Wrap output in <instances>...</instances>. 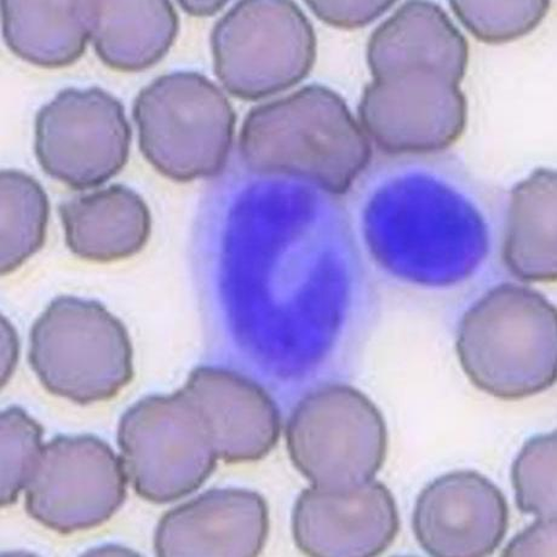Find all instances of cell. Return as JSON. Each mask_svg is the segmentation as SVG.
<instances>
[{
	"mask_svg": "<svg viewBox=\"0 0 557 557\" xmlns=\"http://www.w3.org/2000/svg\"><path fill=\"white\" fill-rule=\"evenodd\" d=\"M469 45L444 10L409 2L373 32L368 46L372 83L359 114L384 152H442L462 137L468 104L459 84Z\"/></svg>",
	"mask_w": 557,
	"mask_h": 557,
	"instance_id": "obj_1",
	"label": "cell"
},
{
	"mask_svg": "<svg viewBox=\"0 0 557 557\" xmlns=\"http://www.w3.org/2000/svg\"><path fill=\"white\" fill-rule=\"evenodd\" d=\"M239 148L252 173L302 178L335 196L355 185L372 157L346 101L315 84L255 107L243 123Z\"/></svg>",
	"mask_w": 557,
	"mask_h": 557,
	"instance_id": "obj_2",
	"label": "cell"
},
{
	"mask_svg": "<svg viewBox=\"0 0 557 557\" xmlns=\"http://www.w3.org/2000/svg\"><path fill=\"white\" fill-rule=\"evenodd\" d=\"M456 349L480 391L502 400L530 398L557 380V310L533 288L502 284L467 310Z\"/></svg>",
	"mask_w": 557,
	"mask_h": 557,
	"instance_id": "obj_3",
	"label": "cell"
},
{
	"mask_svg": "<svg viewBox=\"0 0 557 557\" xmlns=\"http://www.w3.org/2000/svg\"><path fill=\"white\" fill-rule=\"evenodd\" d=\"M141 152L158 173L177 182L216 176L227 165L237 114L202 74H165L134 103Z\"/></svg>",
	"mask_w": 557,
	"mask_h": 557,
	"instance_id": "obj_4",
	"label": "cell"
},
{
	"mask_svg": "<svg viewBox=\"0 0 557 557\" xmlns=\"http://www.w3.org/2000/svg\"><path fill=\"white\" fill-rule=\"evenodd\" d=\"M29 363L49 393L74 404L111 400L134 377V351L120 319L99 302L59 297L30 331Z\"/></svg>",
	"mask_w": 557,
	"mask_h": 557,
	"instance_id": "obj_5",
	"label": "cell"
},
{
	"mask_svg": "<svg viewBox=\"0 0 557 557\" xmlns=\"http://www.w3.org/2000/svg\"><path fill=\"white\" fill-rule=\"evenodd\" d=\"M288 455L312 486L359 487L382 469L388 432L379 407L346 384H329L298 403L286 426Z\"/></svg>",
	"mask_w": 557,
	"mask_h": 557,
	"instance_id": "obj_6",
	"label": "cell"
},
{
	"mask_svg": "<svg viewBox=\"0 0 557 557\" xmlns=\"http://www.w3.org/2000/svg\"><path fill=\"white\" fill-rule=\"evenodd\" d=\"M215 73L230 94L256 101L295 87L317 60L312 24L294 2L245 0L213 28Z\"/></svg>",
	"mask_w": 557,
	"mask_h": 557,
	"instance_id": "obj_7",
	"label": "cell"
},
{
	"mask_svg": "<svg viewBox=\"0 0 557 557\" xmlns=\"http://www.w3.org/2000/svg\"><path fill=\"white\" fill-rule=\"evenodd\" d=\"M117 445L136 494L157 505L196 492L218 466L207 422L184 388L132 406L117 428Z\"/></svg>",
	"mask_w": 557,
	"mask_h": 557,
	"instance_id": "obj_8",
	"label": "cell"
},
{
	"mask_svg": "<svg viewBox=\"0 0 557 557\" xmlns=\"http://www.w3.org/2000/svg\"><path fill=\"white\" fill-rule=\"evenodd\" d=\"M131 144L122 102L101 88L64 89L36 117L40 166L74 189L101 186L121 173Z\"/></svg>",
	"mask_w": 557,
	"mask_h": 557,
	"instance_id": "obj_9",
	"label": "cell"
},
{
	"mask_svg": "<svg viewBox=\"0 0 557 557\" xmlns=\"http://www.w3.org/2000/svg\"><path fill=\"white\" fill-rule=\"evenodd\" d=\"M127 480L122 457L101 438L58 436L42 447L25 488L26 509L52 531H88L120 510Z\"/></svg>",
	"mask_w": 557,
	"mask_h": 557,
	"instance_id": "obj_10",
	"label": "cell"
},
{
	"mask_svg": "<svg viewBox=\"0 0 557 557\" xmlns=\"http://www.w3.org/2000/svg\"><path fill=\"white\" fill-rule=\"evenodd\" d=\"M412 523L417 542L432 556H488L506 537L509 506L486 476L478 471H454L421 492Z\"/></svg>",
	"mask_w": 557,
	"mask_h": 557,
	"instance_id": "obj_11",
	"label": "cell"
},
{
	"mask_svg": "<svg viewBox=\"0 0 557 557\" xmlns=\"http://www.w3.org/2000/svg\"><path fill=\"white\" fill-rule=\"evenodd\" d=\"M399 530L392 492L373 480L345 491L306 488L293 511L295 543L308 556H377L389 549Z\"/></svg>",
	"mask_w": 557,
	"mask_h": 557,
	"instance_id": "obj_12",
	"label": "cell"
},
{
	"mask_svg": "<svg viewBox=\"0 0 557 557\" xmlns=\"http://www.w3.org/2000/svg\"><path fill=\"white\" fill-rule=\"evenodd\" d=\"M270 533V510L253 491L215 488L165 513L154 535L163 557H253Z\"/></svg>",
	"mask_w": 557,
	"mask_h": 557,
	"instance_id": "obj_13",
	"label": "cell"
},
{
	"mask_svg": "<svg viewBox=\"0 0 557 557\" xmlns=\"http://www.w3.org/2000/svg\"><path fill=\"white\" fill-rule=\"evenodd\" d=\"M184 389L223 462H256L272 453L281 436V413L260 384L238 372L202 367L189 374Z\"/></svg>",
	"mask_w": 557,
	"mask_h": 557,
	"instance_id": "obj_14",
	"label": "cell"
},
{
	"mask_svg": "<svg viewBox=\"0 0 557 557\" xmlns=\"http://www.w3.org/2000/svg\"><path fill=\"white\" fill-rule=\"evenodd\" d=\"M59 215L69 249L85 261L131 259L151 237V211L136 191L123 185L64 201Z\"/></svg>",
	"mask_w": 557,
	"mask_h": 557,
	"instance_id": "obj_15",
	"label": "cell"
},
{
	"mask_svg": "<svg viewBox=\"0 0 557 557\" xmlns=\"http://www.w3.org/2000/svg\"><path fill=\"white\" fill-rule=\"evenodd\" d=\"M92 2L3 0L7 45L35 66L61 69L83 57L91 39Z\"/></svg>",
	"mask_w": 557,
	"mask_h": 557,
	"instance_id": "obj_16",
	"label": "cell"
},
{
	"mask_svg": "<svg viewBox=\"0 0 557 557\" xmlns=\"http://www.w3.org/2000/svg\"><path fill=\"white\" fill-rule=\"evenodd\" d=\"M178 15L169 2H92L91 40L112 70L139 72L154 66L173 47Z\"/></svg>",
	"mask_w": 557,
	"mask_h": 557,
	"instance_id": "obj_17",
	"label": "cell"
},
{
	"mask_svg": "<svg viewBox=\"0 0 557 557\" xmlns=\"http://www.w3.org/2000/svg\"><path fill=\"white\" fill-rule=\"evenodd\" d=\"M503 257L508 270L528 283L557 278V175L535 170L513 187Z\"/></svg>",
	"mask_w": 557,
	"mask_h": 557,
	"instance_id": "obj_18",
	"label": "cell"
},
{
	"mask_svg": "<svg viewBox=\"0 0 557 557\" xmlns=\"http://www.w3.org/2000/svg\"><path fill=\"white\" fill-rule=\"evenodd\" d=\"M2 274L18 270L46 243L50 206L45 188L17 170L0 174Z\"/></svg>",
	"mask_w": 557,
	"mask_h": 557,
	"instance_id": "obj_19",
	"label": "cell"
},
{
	"mask_svg": "<svg viewBox=\"0 0 557 557\" xmlns=\"http://www.w3.org/2000/svg\"><path fill=\"white\" fill-rule=\"evenodd\" d=\"M517 505L539 519H557V435L534 436L523 445L511 469Z\"/></svg>",
	"mask_w": 557,
	"mask_h": 557,
	"instance_id": "obj_20",
	"label": "cell"
},
{
	"mask_svg": "<svg viewBox=\"0 0 557 557\" xmlns=\"http://www.w3.org/2000/svg\"><path fill=\"white\" fill-rule=\"evenodd\" d=\"M460 23L478 40L502 45L527 36L537 27L550 9L539 2H451Z\"/></svg>",
	"mask_w": 557,
	"mask_h": 557,
	"instance_id": "obj_21",
	"label": "cell"
},
{
	"mask_svg": "<svg viewBox=\"0 0 557 557\" xmlns=\"http://www.w3.org/2000/svg\"><path fill=\"white\" fill-rule=\"evenodd\" d=\"M2 426V506L14 505L39 462L42 426L20 407H9Z\"/></svg>",
	"mask_w": 557,
	"mask_h": 557,
	"instance_id": "obj_22",
	"label": "cell"
},
{
	"mask_svg": "<svg viewBox=\"0 0 557 557\" xmlns=\"http://www.w3.org/2000/svg\"><path fill=\"white\" fill-rule=\"evenodd\" d=\"M394 2H307L323 23L345 29L360 28L373 23L394 5Z\"/></svg>",
	"mask_w": 557,
	"mask_h": 557,
	"instance_id": "obj_23",
	"label": "cell"
},
{
	"mask_svg": "<svg viewBox=\"0 0 557 557\" xmlns=\"http://www.w3.org/2000/svg\"><path fill=\"white\" fill-rule=\"evenodd\" d=\"M557 519H537L519 533L503 552V556H553L557 555Z\"/></svg>",
	"mask_w": 557,
	"mask_h": 557,
	"instance_id": "obj_24",
	"label": "cell"
},
{
	"mask_svg": "<svg viewBox=\"0 0 557 557\" xmlns=\"http://www.w3.org/2000/svg\"><path fill=\"white\" fill-rule=\"evenodd\" d=\"M3 323V372L2 384L5 385L7 381L12 377L18 358V342L16 332L12 325L2 320Z\"/></svg>",
	"mask_w": 557,
	"mask_h": 557,
	"instance_id": "obj_25",
	"label": "cell"
},
{
	"mask_svg": "<svg viewBox=\"0 0 557 557\" xmlns=\"http://www.w3.org/2000/svg\"><path fill=\"white\" fill-rule=\"evenodd\" d=\"M180 4L188 15L207 17L220 13L226 2H181Z\"/></svg>",
	"mask_w": 557,
	"mask_h": 557,
	"instance_id": "obj_26",
	"label": "cell"
}]
</instances>
